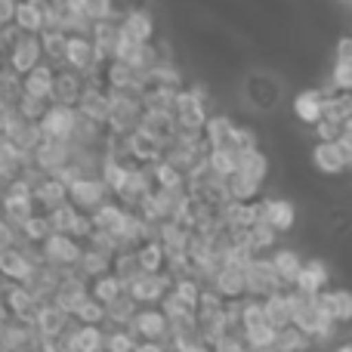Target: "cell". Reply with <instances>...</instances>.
<instances>
[{
	"instance_id": "3957f363",
	"label": "cell",
	"mask_w": 352,
	"mask_h": 352,
	"mask_svg": "<svg viewBox=\"0 0 352 352\" xmlns=\"http://www.w3.org/2000/svg\"><path fill=\"white\" fill-rule=\"evenodd\" d=\"M170 287H173V278L167 272H158V275L142 272V275H136L127 287H124V294H127V297L142 309V306H158L161 300L170 294Z\"/></svg>"
},
{
	"instance_id": "836d02e7",
	"label": "cell",
	"mask_w": 352,
	"mask_h": 352,
	"mask_svg": "<svg viewBox=\"0 0 352 352\" xmlns=\"http://www.w3.org/2000/svg\"><path fill=\"white\" fill-rule=\"evenodd\" d=\"M121 213H124V207L118 204L115 198L102 201V204H99L96 210L87 213V217H90V229H93V232H105V235H109V232L115 229V223L121 219Z\"/></svg>"
},
{
	"instance_id": "d6986e66",
	"label": "cell",
	"mask_w": 352,
	"mask_h": 352,
	"mask_svg": "<svg viewBox=\"0 0 352 352\" xmlns=\"http://www.w3.org/2000/svg\"><path fill=\"white\" fill-rule=\"evenodd\" d=\"M78 275L84 281H93V278H102V275L111 272V254L105 250L93 248V244H80V260H78Z\"/></svg>"
},
{
	"instance_id": "9a60e30c",
	"label": "cell",
	"mask_w": 352,
	"mask_h": 352,
	"mask_svg": "<svg viewBox=\"0 0 352 352\" xmlns=\"http://www.w3.org/2000/svg\"><path fill=\"white\" fill-rule=\"evenodd\" d=\"M68 324H72V316H65L56 303H41L37 312H34L31 328H34L37 337H50V340H56V337H62V331H65Z\"/></svg>"
},
{
	"instance_id": "cb8c5ba5",
	"label": "cell",
	"mask_w": 352,
	"mask_h": 352,
	"mask_svg": "<svg viewBox=\"0 0 352 352\" xmlns=\"http://www.w3.org/2000/svg\"><path fill=\"white\" fill-rule=\"evenodd\" d=\"M260 303H263V318H266V324L272 331H281L291 324V297H287V287L278 294H269Z\"/></svg>"
},
{
	"instance_id": "d590c367",
	"label": "cell",
	"mask_w": 352,
	"mask_h": 352,
	"mask_svg": "<svg viewBox=\"0 0 352 352\" xmlns=\"http://www.w3.org/2000/svg\"><path fill=\"white\" fill-rule=\"evenodd\" d=\"M136 254V263H140V269L146 275H158V272H164V250H161V244L158 241H146V244H140V248L133 250Z\"/></svg>"
},
{
	"instance_id": "7402d4cb",
	"label": "cell",
	"mask_w": 352,
	"mask_h": 352,
	"mask_svg": "<svg viewBox=\"0 0 352 352\" xmlns=\"http://www.w3.org/2000/svg\"><path fill=\"white\" fill-rule=\"evenodd\" d=\"M210 291L223 300H244V269L241 266H223L217 278L210 281Z\"/></svg>"
},
{
	"instance_id": "e575fe53",
	"label": "cell",
	"mask_w": 352,
	"mask_h": 352,
	"mask_svg": "<svg viewBox=\"0 0 352 352\" xmlns=\"http://www.w3.org/2000/svg\"><path fill=\"white\" fill-rule=\"evenodd\" d=\"M352 87V43L349 37L340 41V53H337V68H334V93H346Z\"/></svg>"
},
{
	"instance_id": "4316f807",
	"label": "cell",
	"mask_w": 352,
	"mask_h": 352,
	"mask_svg": "<svg viewBox=\"0 0 352 352\" xmlns=\"http://www.w3.org/2000/svg\"><path fill=\"white\" fill-rule=\"evenodd\" d=\"M65 10L72 12L74 19H84V22H102L111 12V0H65Z\"/></svg>"
},
{
	"instance_id": "f1b7e54d",
	"label": "cell",
	"mask_w": 352,
	"mask_h": 352,
	"mask_svg": "<svg viewBox=\"0 0 352 352\" xmlns=\"http://www.w3.org/2000/svg\"><path fill=\"white\" fill-rule=\"evenodd\" d=\"M322 102H324L322 90H303L294 99V111H297V118L303 124H318L322 121Z\"/></svg>"
},
{
	"instance_id": "60d3db41",
	"label": "cell",
	"mask_w": 352,
	"mask_h": 352,
	"mask_svg": "<svg viewBox=\"0 0 352 352\" xmlns=\"http://www.w3.org/2000/svg\"><path fill=\"white\" fill-rule=\"evenodd\" d=\"M72 322L87 324V328H105V306H99L96 300L87 297L84 303L78 306V312L72 316Z\"/></svg>"
},
{
	"instance_id": "ac0fdd59",
	"label": "cell",
	"mask_w": 352,
	"mask_h": 352,
	"mask_svg": "<svg viewBox=\"0 0 352 352\" xmlns=\"http://www.w3.org/2000/svg\"><path fill=\"white\" fill-rule=\"evenodd\" d=\"M53 74L56 68L50 65V62H41V65H34L28 74H22V93L25 96H34V99H43V102H50V96H53Z\"/></svg>"
},
{
	"instance_id": "83f0119b",
	"label": "cell",
	"mask_w": 352,
	"mask_h": 352,
	"mask_svg": "<svg viewBox=\"0 0 352 352\" xmlns=\"http://www.w3.org/2000/svg\"><path fill=\"white\" fill-rule=\"evenodd\" d=\"M204 164L213 176L229 179V176L238 170V148H207Z\"/></svg>"
},
{
	"instance_id": "7a4b0ae2",
	"label": "cell",
	"mask_w": 352,
	"mask_h": 352,
	"mask_svg": "<svg viewBox=\"0 0 352 352\" xmlns=\"http://www.w3.org/2000/svg\"><path fill=\"white\" fill-rule=\"evenodd\" d=\"M278 291H285V287H281L272 263H269L266 256H254V260L244 266V294H248L250 300H266L269 294H278Z\"/></svg>"
},
{
	"instance_id": "9c48e42d",
	"label": "cell",
	"mask_w": 352,
	"mask_h": 352,
	"mask_svg": "<svg viewBox=\"0 0 352 352\" xmlns=\"http://www.w3.org/2000/svg\"><path fill=\"white\" fill-rule=\"evenodd\" d=\"M74 109H65V105H53L50 102V109L43 111V118L37 121V133H41V140H72V130H74Z\"/></svg>"
},
{
	"instance_id": "7bdbcfd3",
	"label": "cell",
	"mask_w": 352,
	"mask_h": 352,
	"mask_svg": "<svg viewBox=\"0 0 352 352\" xmlns=\"http://www.w3.org/2000/svg\"><path fill=\"white\" fill-rule=\"evenodd\" d=\"M340 127H343V124L318 121V124H316V133H318V140H322V142H334L337 136H340Z\"/></svg>"
},
{
	"instance_id": "d6a6232c",
	"label": "cell",
	"mask_w": 352,
	"mask_h": 352,
	"mask_svg": "<svg viewBox=\"0 0 352 352\" xmlns=\"http://www.w3.org/2000/svg\"><path fill=\"white\" fill-rule=\"evenodd\" d=\"M352 115V99L349 93H328L322 102V121L331 124H349Z\"/></svg>"
},
{
	"instance_id": "30bf717a",
	"label": "cell",
	"mask_w": 352,
	"mask_h": 352,
	"mask_svg": "<svg viewBox=\"0 0 352 352\" xmlns=\"http://www.w3.org/2000/svg\"><path fill=\"white\" fill-rule=\"evenodd\" d=\"M41 62H43V53H41L37 34H19V41L10 47V72L16 78H22V74H28Z\"/></svg>"
},
{
	"instance_id": "2e32d148",
	"label": "cell",
	"mask_w": 352,
	"mask_h": 352,
	"mask_svg": "<svg viewBox=\"0 0 352 352\" xmlns=\"http://www.w3.org/2000/svg\"><path fill=\"white\" fill-rule=\"evenodd\" d=\"M235 133H238V124L226 115H210L204 121V136L207 148H235Z\"/></svg>"
},
{
	"instance_id": "ab89813d",
	"label": "cell",
	"mask_w": 352,
	"mask_h": 352,
	"mask_svg": "<svg viewBox=\"0 0 352 352\" xmlns=\"http://www.w3.org/2000/svg\"><path fill=\"white\" fill-rule=\"evenodd\" d=\"M152 182H155V188H186V176H182L176 167H170L164 158L161 161H155L152 167Z\"/></svg>"
},
{
	"instance_id": "8d00e7d4",
	"label": "cell",
	"mask_w": 352,
	"mask_h": 352,
	"mask_svg": "<svg viewBox=\"0 0 352 352\" xmlns=\"http://www.w3.org/2000/svg\"><path fill=\"white\" fill-rule=\"evenodd\" d=\"M312 349V340L306 334H300L294 324L287 328L275 331V343H272V352H309Z\"/></svg>"
},
{
	"instance_id": "d4e9b609",
	"label": "cell",
	"mask_w": 352,
	"mask_h": 352,
	"mask_svg": "<svg viewBox=\"0 0 352 352\" xmlns=\"http://www.w3.org/2000/svg\"><path fill=\"white\" fill-rule=\"evenodd\" d=\"M12 25H16L19 34H41L43 25H47V19H43V10H41V6L19 0L16 10H12Z\"/></svg>"
},
{
	"instance_id": "44dd1931",
	"label": "cell",
	"mask_w": 352,
	"mask_h": 352,
	"mask_svg": "<svg viewBox=\"0 0 352 352\" xmlns=\"http://www.w3.org/2000/svg\"><path fill=\"white\" fill-rule=\"evenodd\" d=\"M324 287H328V266H324L322 260L303 263L297 281H294V291L303 294V297H316V294H322Z\"/></svg>"
},
{
	"instance_id": "74e56055",
	"label": "cell",
	"mask_w": 352,
	"mask_h": 352,
	"mask_svg": "<svg viewBox=\"0 0 352 352\" xmlns=\"http://www.w3.org/2000/svg\"><path fill=\"white\" fill-rule=\"evenodd\" d=\"M241 235H244V244L254 250V256H260V250H272L275 241H278V232H272L266 223H260V219H256L248 232H241Z\"/></svg>"
},
{
	"instance_id": "484cf974",
	"label": "cell",
	"mask_w": 352,
	"mask_h": 352,
	"mask_svg": "<svg viewBox=\"0 0 352 352\" xmlns=\"http://www.w3.org/2000/svg\"><path fill=\"white\" fill-rule=\"evenodd\" d=\"M50 235H53V229H50L47 213H31L28 219H22V223L16 226V238L22 244H37V248H41Z\"/></svg>"
},
{
	"instance_id": "8992f818",
	"label": "cell",
	"mask_w": 352,
	"mask_h": 352,
	"mask_svg": "<svg viewBox=\"0 0 352 352\" xmlns=\"http://www.w3.org/2000/svg\"><path fill=\"white\" fill-rule=\"evenodd\" d=\"M41 256H43L47 266L59 269V272H68V269H74L78 266V260H80V244L74 241V238L56 235L53 232V235L41 244Z\"/></svg>"
},
{
	"instance_id": "8fae6325",
	"label": "cell",
	"mask_w": 352,
	"mask_h": 352,
	"mask_svg": "<svg viewBox=\"0 0 352 352\" xmlns=\"http://www.w3.org/2000/svg\"><path fill=\"white\" fill-rule=\"evenodd\" d=\"M256 219L281 235L294 226V204L285 198H260L256 201Z\"/></svg>"
},
{
	"instance_id": "f6af8a7d",
	"label": "cell",
	"mask_w": 352,
	"mask_h": 352,
	"mask_svg": "<svg viewBox=\"0 0 352 352\" xmlns=\"http://www.w3.org/2000/svg\"><path fill=\"white\" fill-rule=\"evenodd\" d=\"M340 352H352V349H349V343H343V346H340Z\"/></svg>"
},
{
	"instance_id": "6da1fadb",
	"label": "cell",
	"mask_w": 352,
	"mask_h": 352,
	"mask_svg": "<svg viewBox=\"0 0 352 352\" xmlns=\"http://www.w3.org/2000/svg\"><path fill=\"white\" fill-rule=\"evenodd\" d=\"M34 210V201H31V186L25 179H12L10 186H3L0 192V217L16 229L22 219H28Z\"/></svg>"
},
{
	"instance_id": "e0dca14e",
	"label": "cell",
	"mask_w": 352,
	"mask_h": 352,
	"mask_svg": "<svg viewBox=\"0 0 352 352\" xmlns=\"http://www.w3.org/2000/svg\"><path fill=\"white\" fill-rule=\"evenodd\" d=\"M74 111H78L80 118H90V121H96V124L105 127V121H109V93H105L102 87H87L84 84Z\"/></svg>"
},
{
	"instance_id": "52a82bcc",
	"label": "cell",
	"mask_w": 352,
	"mask_h": 352,
	"mask_svg": "<svg viewBox=\"0 0 352 352\" xmlns=\"http://www.w3.org/2000/svg\"><path fill=\"white\" fill-rule=\"evenodd\" d=\"M72 161V142H59V140H41V146L31 152V167L41 170L43 176H53L56 170Z\"/></svg>"
},
{
	"instance_id": "4dcf8cb0",
	"label": "cell",
	"mask_w": 352,
	"mask_h": 352,
	"mask_svg": "<svg viewBox=\"0 0 352 352\" xmlns=\"http://www.w3.org/2000/svg\"><path fill=\"white\" fill-rule=\"evenodd\" d=\"M235 173L248 176V179H254V182H260V186H263V179H266V173H269L266 155H263L260 148H248V152H238V170H235Z\"/></svg>"
},
{
	"instance_id": "1f68e13d",
	"label": "cell",
	"mask_w": 352,
	"mask_h": 352,
	"mask_svg": "<svg viewBox=\"0 0 352 352\" xmlns=\"http://www.w3.org/2000/svg\"><path fill=\"white\" fill-rule=\"evenodd\" d=\"M87 294H90V300H96L99 306H109L124 294V285L109 272V275H102V278L87 281Z\"/></svg>"
},
{
	"instance_id": "7c38bea8",
	"label": "cell",
	"mask_w": 352,
	"mask_h": 352,
	"mask_svg": "<svg viewBox=\"0 0 352 352\" xmlns=\"http://www.w3.org/2000/svg\"><path fill=\"white\" fill-rule=\"evenodd\" d=\"M118 34L130 43H148L155 37V22L146 10H130L118 19Z\"/></svg>"
},
{
	"instance_id": "ffe728a7",
	"label": "cell",
	"mask_w": 352,
	"mask_h": 352,
	"mask_svg": "<svg viewBox=\"0 0 352 352\" xmlns=\"http://www.w3.org/2000/svg\"><path fill=\"white\" fill-rule=\"evenodd\" d=\"M31 269L34 266H31L28 256H25L16 244L6 248V250H0V278L3 281H10V285H25L28 275H31Z\"/></svg>"
},
{
	"instance_id": "ee69618b",
	"label": "cell",
	"mask_w": 352,
	"mask_h": 352,
	"mask_svg": "<svg viewBox=\"0 0 352 352\" xmlns=\"http://www.w3.org/2000/svg\"><path fill=\"white\" fill-rule=\"evenodd\" d=\"M133 352H167L164 343H146V340H136Z\"/></svg>"
},
{
	"instance_id": "ba28073f",
	"label": "cell",
	"mask_w": 352,
	"mask_h": 352,
	"mask_svg": "<svg viewBox=\"0 0 352 352\" xmlns=\"http://www.w3.org/2000/svg\"><path fill=\"white\" fill-rule=\"evenodd\" d=\"M102 201H109V192H105V186H102L99 176H80L78 182L68 186V204L80 213L96 210Z\"/></svg>"
},
{
	"instance_id": "b9f144b4",
	"label": "cell",
	"mask_w": 352,
	"mask_h": 352,
	"mask_svg": "<svg viewBox=\"0 0 352 352\" xmlns=\"http://www.w3.org/2000/svg\"><path fill=\"white\" fill-rule=\"evenodd\" d=\"M170 294L179 300L182 306L195 309V303H198V297H201V281L198 278H176L173 287H170Z\"/></svg>"
},
{
	"instance_id": "603a6c76",
	"label": "cell",
	"mask_w": 352,
	"mask_h": 352,
	"mask_svg": "<svg viewBox=\"0 0 352 352\" xmlns=\"http://www.w3.org/2000/svg\"><path fill=\"white\" fill-rule=\"evenodd\" d=\"M269 263H272V269H275V275H278L281 287H294L300 269H303V256H300L294 248H278V250H272Z\"/></svg>"
},
{
	"instance_id": "277c9868",
	"label": "cell",
	"mask_w": 352,
	"mask_h": 352,
	"mask_svg": "<svg viewBox=\"0 0 352 352\" xmlns=\"http://www.w3.org/2000/svg\"><path fill=\"white\" fill-rule=\"evenodd\" d=\"M312 158H316V167L324 173H340L346 170L349 158H352V146H349V124H343L340 136H337L334 142H318L316 152H312Z\"/></svg>"
},
{
	"instance_id": "4fadbf2b",
	"label": "cell",
	"mask_w": 352,
	"mask_h": 352,
	"mask_svg": "<svg viewBox=\"0 0 352 352\" xmlns=\"http://www.w3.org/2000/svg\"><path fill=\"white\" fill-rule=\"evenodd\" d=\"M80 90H84V78L78 72H72V68H59L53 74V96H50V102L74 109L80 99Z\"/></svg>"
},
{
	"instance_id": "5bb4252c",
	"label": "cell",
	"mask_w": 352,
	"mask_h": 352,
	"mask_svg": "<svg viewBox=\"0 0 352 352\" xmlns=\"http://www.w3.org/2000/svg\"><path fill=\"white\" fill-rule=\"evenodd\" d=\"M96 62H99L96 59V50H93V43H90V37H87V34H72L65 41V59H62V65H65V68L84 74V72H90Z\"/></svg>"
},
{
	"instance_id": "f35d334b",
	"label": "cell",
	"mask_w": 352,
	"mask_h": 352,
	"mask_svg": "<svg viewBox=\"0 0 352 352\" xmlns=\"http://www.w3.org/2000/svg\"><path fill=\"white\" fill-rule=\"evenodd\" d=\"M37 41H41L43 59L62 65V59H65V41H68V37L62 34V31H56V28H43L41 34H37Z\"/></svg>"
},
{
	"instance_id": "f546056e",
	"label": "cell",
	"mask_w": 352,
	"mask_h": 352,
	"mask_svg": "<svg viewBox=\"0 0 352 352\" xmlns=\"http://www.w3.org/2000/svg\"><path fill=\"white\" fill-rule=\"evenodd\" d=\"M136 309H140V306H136L127 294H121L115 303L105 306V328H124L127 331L130 322H133V316H136Z\"/></svg>"
},
{
	"instance_id": "5b68a950",
	"label": "cell",
	"mask_w": 352,
	"mask_h": 352,
	"mask_svg": "<svg viewBox=\"0 0 352 352\" xmlns=\"http://www.w3.org/2000/svg\"><path fill=\"white\" fill-rule=\"evenodd\" d=\"M127 331L136 337V340L164 343L167 334H170V324H167L164 312H161L158 306H142V309H136V316H133V322H130Z\"/></svg>"
}]
</instances>
